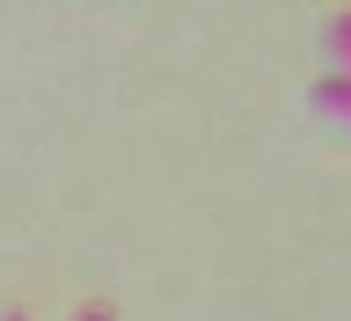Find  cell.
I'll list each match as a JSON object with an SVG mask.
<instances>
[{"label":"cell","instance_id":"7a4b0ae2","mask_svg":"<svg viewBox=\"0 0 351 321\" xmlns=\"http://www.w3.org/2000/svg\"><path fill=\"white\" fill-rule=\"evenodd\" d=\"M337 51H344V66H351V15L337 22Z\"/></svg>","mask_w":351,"mask_h":321},{"label":"cell","instance_id":"3957f363","mask_svg":"<svg viewBox=\"0 0 351 321\" xmlns=\"http://www.w3.org/2000/svg\"><path fill=\"white\" fill-rule=\"evenodd\" d=\"M81 321H110V307H81Z\"/></svg>","mask_w":351,"mask_h":321},{"label":"cell","instance_id":"277c9868","mask_svg":"<svg viewBox=\"0 0 351 321\" xmlns=\"http://www.w3.org/2000/svg\"><path fill=\"white\" fill-rule=\"evenodd\" d=\"M8 321H22V314H8Z\"/></svg>","mask_w":351,"mask_h":321},{"label":"cell","instance_id":"6da1fadb","mask_svg":"<svg viewBox=\"0 0 351 321\" xmlns=\"http://www.w3.org/2000/svg\"><path fill=\"white\" fill-rule=\"evenodd\" d=\"M315 103L337 110V117H351V81H322V88H315Z\"/></svg>","mask_w":351,"mask_h":321}]
</instances>
